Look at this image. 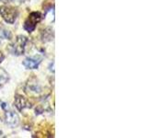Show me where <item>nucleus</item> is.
<instances>
[{"mask_svg":"<svg viewBox=\"0 0 147 138\" xmlns=\"http://www.w3.org/2000/svg\"><path fill=\"white\" fill-rule=\"evenodd\" d=\"M28 41L27 37L23 35H18L14 41V43L10 45L9 47V51L10 53L14 55H21L24 53L26 43Z\"/></svg>","mask_w":147,"mask_h":138,"instance_id":"nucleus-1","label":"nucleus"},{"mask_svg":"<svg viewBox=\"0 0 147 138\" xmlns=\"http://www.w3.org/2000/svg\"><path fill=\"white\" fill-rule=\"evenodd\" d=\"M18 10L15 7H11L8 6H2L0 7V15L2 16L3 20L9 23L13 24L18 17Z\"/></svg>","mask_w":147,"mask_h":138,"instance_id":"nucleus-2","label":"nucleus"},{"mask_svg":"<svg viewBox=\"0 0 147 138\" xmlns=\"http://www.w3.org/2000/svg\"><path fill=\"white\" fill-rule=\"evenodd\" d=\"M41 20V14L40 12H31L30 14L29 18H27V20L24 23V29L29 31L31 32L35 30L37 23H39Z\"/></svg>","mask_w":147,"mask_h":138,"instance_id":"nucleus-3","label":"nucleus"},{"mask_svg":"<svg viewBox=\"0 0 147 138\" xmlns=\"http://www.w3.org/2000/svg\"><path fill=\"white\" fill-rule=\"evenodd\" d=\"M26 91H27V93H29L30 95L38 96L42 92V89H41L40 83L33 78V79H30L27 83Z\"/></svg>","mask_w":147,"mask_h":138,"instance_id":"nucleus-4","label":"nucleus"},{"mask_svg":"<svg viewBox=\"0 0 147 138\" xmlns=\"http://www.w3.org/2000/svg\"><path fill=\"white\" fill-rule=\"evenodd\" d=\"M5 121L7 125L10 127H16L20 123V117L18 115L12 112V110H6L5 112Z\"/></svg>","mask_w":147,"mask_h":138,"instance_id":"nucleus-5","label":"nucleus"},{"mask_svg":"<svg viewBox=\"0 0 147 138\" xmlns=\"http://www.w3.org/2000/svg\"><path fill=\"white\" fill-rule=\"evenodd\" d=\"M40 63H41V57H40L39 55H35V56L26 58L23 61V66L27 69H36L38 68Z\"/></svg>","mask_w":147,"mask_h":138,"instance_id":"nucleus-6","label":"nucleus"},{"mask_svg":"<svg viewBox=\"0 0 147 138\" xmlns=\"http://www.w3.org/2000/svg\"><path fill=\"white\" fill-rule=\"evenodd\" d=\"M15 106L20 112H22L24 109L30 108V104L29 103V100H28L25 97L20 96V95H17L15 97Z\"/></svg>","mask_w":147,"mask_h":138,"instance_id":"nucleus-7","label":"nucleus"},{"mask_svg":"<svg viewBox=\"0 0 147 138\" xmlns=\"http://www.w3.org/2000/svg\"><path fill=\"white\" fill-rule=\"evenodd\" d=\"M7 80H8L7 73L5 70H3V69H1V70H0V89L6 84Z\"/></svg>","mask_w":147,"mask_h":138,"instance_id":"nucleus-8","label":"nucleus"},{"mask_svg":"<svg viewBox=\"0 0 147 138\" xmlns=\"http://www.w3.org/2000/svg\"><path fill=\"white\" fill-rule=\"evenodd\" d=\"M4 58H5V56H4V54H3V53L0 51V64L2 63V61L4 60Z\"/></svg>","mask_w":147,"mask_h":138,"instance_id":"nucleus-9","label":"nucleus"}]
</instances>
